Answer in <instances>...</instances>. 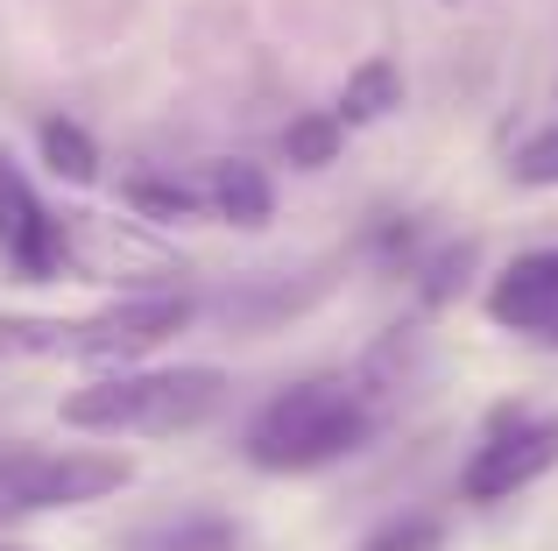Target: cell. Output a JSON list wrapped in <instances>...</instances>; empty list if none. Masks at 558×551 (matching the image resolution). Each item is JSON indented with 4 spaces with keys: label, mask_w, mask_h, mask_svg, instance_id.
Segmentation results:
<instances>
[{
    "label": "cell",
    "mask_w": 558,
    "mask_h": 551,
    "mask_svg": "<svg viewBox=\"0 0 558 551\" xmlns=\"http://www.w3.org/2000/svg\"><path fill=\"white\" fill-rule=\"evenodd\" d=\"M227 403V375L219 368H113L99 382L64 396V425L71 431H135V439H178L219 417Z\"/></svg>",
    "instance_id": "obj_1"
},
{
    "label": "cell",
    "mask_w": 558,
    "mask_h": 551,
    "mask_svg": "<svg viewBox=\"0 0 558 551\" xmlns=\"http://www.w3.org/2000/svg\"><path fill=\"white\" fill-rule=\"evenodd\" d=\"M198 304L184 290H156V297H121L93 318H0V360H99V368H128V360L156 354L170 332H184Z\"/></svg>",
    "instance_id": "obj_2"
},
{
    "label": "cell",
    "mask_w": 558,
    "mask_h": 551,
    "mask_svg": "<svg viewBox=\"0 0 558 551\" xmlns=\"http://www.w3.org/2000/svg\"><path fill=\"white\" fill-rule=\"evenodd\" d=\"M375 431L361 389L332 382V375H312V382H290L276 389L269 403L255 411L247 425V460L262 474H312V467H332V460L361 453Z\"/></svg>",
    "instance_id": "obj_3"
},
{
    "label": "cell",
    "mask_w": 558,
    "mask_h": 551,
    "mask_svg": "<svg viewBox=\"0 0 558 551\" xmlns=\"http://www.w3.org/2000/svg\"><path fill=\"white\" fill-rule=\"evenodd\" d=\"M135 481L128 453L99 445H8L0 453V502L8 510H85Z\"/></svg>",
    "instance_id": "obj_4"
},
{
    "label": "cell",
    "mask_w": 558,
    "mask_h": 551,
    "mask_svg": "<svg viewBox=\"0 0 558 551\" xmlns=\"http://www.w3.org/2000/svg\"><path fill=\"white\" fill-rule=\"evenodd\" d=\"M57 234H64V269L78 283H121L128 297H156V290H178L184 262L163 241L135 234L128 220H99V212H57Z\"/></svg>",
    "instance_id": "obj_5"
},
{
    "label": "cell",
    "mask_w": 558,
    "mask_h": 551,
    "mask_svg": "<svg viewBox=\"0 0 558 551\" xmlns=\"http://www.w3.org/2000/svg\"><path fill=\"white\" fill-rule=\"evenodd\" d=\"M551 467H558V417L502 411L488 425V439H481V453L466 460L460 495L466 502H509V495H523L531 481H545Z\"/></svg>",
    "instance_id": "obj_6"
},
{
    "label": "cell",
    "mask_w": 558,
    "mask_h": 551,
    "mask_svg": "<svg viewBox=\"0 0 558 551\" xmlns=\"http://www.w3.org/2000/svg\"><path fill=\"white\" fill-rule=\"evenodd\" d=\"M488 318L502 332L558 346V248H531L517 255L502 276L488 283Z\"/></svg>",
    "instance_id": "obj_7"
},
{
    "label": "cell",
    "mask_w": 558,
    "mask_h": 551,
    "mask_svg": "<svg viewBox=\"0 0 558 551\" xmlns=\"http://www.w3.org/2000/svg\"><path fill=\"white\" fill-rule=\"evenodd\" d=\"M0 248H8V262L22 269L28 283L64 276V234H57V212H43L36 192H28L14 170H0Z\"/></svg>",
    "instance_id": "obj_8"
},
{
    "label": "cell",
    "mask_w": 558,
    "mask_h": 551,
    "mask_svg": "<svg viewBox=\"0 0 558 551\" xmlns=\"http://www.w3.org/2000/svg\"><path fill=\"white\" fill-rule=\"evenodd\" d=\"M198 192H205V206H213L227 226H241V234H262V226L276 220V184H269V170H262V163H241V156H233V163H213Z\"/></svg>",
    "instance_id": "obj_9"
},
{
    "label": "cell",
    "mask_w": 558,
    "mask_h": 551,
    "mask_svg": "<svg viewBox=\"0 0 558 551\" xmlns=\"http://www.w3.org/2000/svg\"><path fill=\"white\" fill-rule=\"evenodd\" d=\"M121 551H241V524L219 510H184V516H163V524L128 530Z\"/></svg>",
    "instance_id": "obj_10"
},
{
    "label": "cell",
    "mask_w": 558,
    "mask_h": 551,
    "mask_svg": "<svg viewBox=\"0 0 558 551\" xmlns=\"http://www.w3.org/2000/svg\"><path fill=\"white\" fill-rule=\"evenodd\" d=\"M403 107V71L389 57H368V64L347 71V93H340V127H368V121H389Z\"/></svg>",
    "instance_id": "obj_11"
},
{
    "label": "cell",
    "mask_w": 558,
    "mask_h": 551,
    "mask_svg": "<svg viewBox=\"0 0 558 551\" xmlns=\"http://www.w3.org/2000/svg\"><path fill=\"white\" fill-rule=\"evenodd\" d=\"M121 206L149 226H178V220H198L205 192L198 184H178V177H128L121 184Z\"/></svg>",
    "instance_id": "obj_12"
},
{
    "label": "cell",
    "mask_w": 558,
    "mask_h": 551,
    "mask_svg": "<svg viewBox=\"0 0 558 551\" xmlns=\"http://www.w3.org/2000/svg\"><path fill=\"white\" fill-rule=\"evenodd\" d=\"M36 149H43V170L64 177V184H93L99 177V149H93V135H85L78 121H43Z\"/></svg>",
    "instance_id": "obj_13"
},
{
    "label": "cell",
    "mask_w": 558,
    "mask_h": 551,
    "mask_svg": "<svg viewBox=\"0 0 558 551\" xmlns=\"http://www.w3.org/2000/svg\"><path fill=\"white\" fill-rule=\"evenodd\" d=\"M340 149H347L340 113H298V121L283 127V156H290V170H332V163H340Z\"/></svg>",
    "instance_id": "obj_14"
},
{
    "label": "cell",
    "mask_w": 558,
    "mask_h": 551,
    "mask_svg": "<svg viewBox=\"0 0 558 551\" xmlns=\"http://www.w3.org/2000/svg\"><path fill=\"white\" fill-rule=\"evenodd\" d=\"M509 177H517L523 192H558V121H545L531 142H523L517 163H509Z\"/></svg>",
    "instance_id": "obj_15"
},
{
    "label": "cell",
    "mask_w": 558,
    "mask_h": 551,
    "mask_svg": "<svg viewBox=\"0 0 558 551\" xmlns=\"http://www.w3.org/2000/svg\"><path fill=\"white\" fill-rule=\"evenodd\" d=\"M446 544V524L438 516H389L381 530L361 538V551H438Z\"/></svg>",
    "instance_id": "obj_16"
},
{
    "label": "cell",
    "mask_w": 558,
    "mask_h": 551,
    "mask_svg": "<svg viewBox=\"0 0 558 551\" xmlns=\"http://www.w3.org/2000/svg\"><path fill=\"white\" fill-rule=\"evenodd\" d=\"M466 269H474V248H466V241H460V248H446V255H438V262H432V276H424V297H432V304L460 297Z\"/></svg>",
    "instance_id": "obj_17"
},
{
    "label": "cell",
    "mask_w": 558,
    "mask_h": 551,
    "mask_svg": "<svg viewBox=\"0 0 558 551\" xmlns=\"http://www.w3.org/2000/svg\"><path fill=\"white\" fill-rule=\"evenodd\" d=\"M0 551H28V544H0Z\"/></svg>",
    "instance_id": "obj_18"
},
{
    "label": "cell",
    "mask_w": 558,
    "mask_h": 551,
    "mask_svg": "<svg viewBox=\"0 0 558 551\" xmlns=\"http://www.w3.org/2000/svg\"><path fill=\"white\" fill-rule=\"evenodd\" d=\"M0 170H8V156H0Z\"/></svg>",
    "instance_id": "obj_19"
},
{
    "label": "cell",
    "mask_w": 558,
    "mask_h": 551,
    "mask_svg": "<svg viewBox=\"0 0 558 551\" xmlns=\"http://www.w3.org/2000/svg\"><path fill=\"white\" fill-rule=\"evenodd\" d=\"M0 510H8V502H0Z\"/></svg>",
    "instance_id": "obj_20"
}]
</instances>
